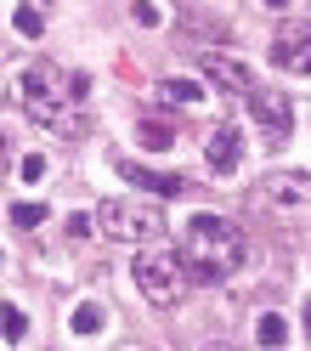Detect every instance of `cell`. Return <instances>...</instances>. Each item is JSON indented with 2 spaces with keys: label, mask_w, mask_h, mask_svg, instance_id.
<instances>
[{
  "label": "cell",
  "mask_w": 311,
  "mask_h": 351,
  "mask_svg": "<svg viewBox=\"0 0 311 351\" xmlns=\"http://www.w3.org/2000/svg\"><path fill=\"white\" fill-rule=\"evenodd\" d=\"M204 159H210V176H232L243 159V125H221L204 147Z\"/></svg>",
  "instance_id": "30bf717a"
},
{
  "label": "cell",
  "mask_w": 311,
  "mask_h": 351,
  "mask_svg": "<svg viewBox=\"0 0 311 351\" xmlns=\"http://www.w3.org/2000/svg\"><path fill=\"white\" fill-rule=\"evenodd\" d=\"M130 278H136V289H142L153 306H159V312L182 306V300H187V289H192L182 250H170V244H147L136 261H130Z\"/></svg>",
  "instance_id": "277c9868"
},
{
  "label": "cell",
  "mask_w": 311,
  "mask_h": 351,
  "mask_svg": "<svg viewBox=\"0 0 311 351\" xmlns=\"http://www.w3.org/2000/svg\"><path fill=\"white\" fill-rule=\"evenodd\" d=\"M306 340H311V300H306Z\"/></svg>",
  "instance_id": "7402d4cb"
},
{
  "label": "cell",
  "mask_w": 311,
  "mask_h": 351,
  "mask_svg": "<svg viewBox=\"0 0 311 351\" xmlns=\"http://www.w3.org/2000/svg\"><path fill=\"white\" fill-rule=\"evenodd\" d=\"M97 232L108 238V244H164V210L159 199H108L97 210Z\"/></svg>",
  "instance_id": "5b68a950"
},
{
  "label": "cell",
  "mask_w": 311,
  "mask_h": 351,
  "mask_svg": "<svg viewBox=\"0 0 311 351\" xmlns=\"http://www.w3.org/2000/svg\"><path fill=\"white\" fill-rule=\"evenodd\" d=\"M182 261H187L192 283H227L243 261H249V238H243L227 215L198 210L187 221V232H182Z\"/></svg>",
  "instance_id": "7a4b0ae2"
},
{
  "label": "cell",
  "mask_w": 311,
  "mask_h": 351,
  "mask_svg": "<svg viewBox=\"0 0 311 351\" xmlns=\"http://www.w3.org/2000/svg\"><path fill=\"white\" fill-rule=\"evenodd\" d=\"M204 351H238V346H204Z\"/></svg>",
  "instance_id": "cb8c5ba5"
},
{
  "label": "cell",
  "mask_w": 311,
  "mask_h": 351,
  "mask_svg": "<svg viewBox=\"0 0 311 351\" xmlns=\"http://www.w3.org/2000/svg\"><path fill=\"white\" fill-rule=\"evenodd\" d=\"M17 108H23L29 125L51 130V136H85V97L51 62H29L17 74Z\"/></svg>",
  "instance_id": "6da1fadb"
},
{
  "label": "cell",
  "mask_w": 311,
  "mask_h": 351,
  "mask_svg": "<svg viewBox=\"0 0 311 351\" xmlns=\"http://www.w3.org/2000/svg\"><path fill=\"white\" fill-rule=\"evenodd\" d=\"M6 165H12V147H6V136H0V176H6Z\"/></svg>",
  "instance_id": "44dd1931"
},
{
  "label": "cell",
  "mask_w": 311,
  "mask_h": 351,
  "mask_svg": "<svg viewBox=\"0 0 311 351\" xmlns=\"http://www.w3.org/2000/svg\"><path fill=\"white\" fill-rule=\"evenodd\" d=\"M255 340H260V346H266V351H277V346H283V340H288V323H283V317H277V312H266V317H260V323H255Z\"/></svg>",
  "instance_id": "9a60e30c"
},
{
  "label": "cell",
  "mask_w": 311,
  "mask_h": 351,
  "mask_svg": "<svg viewBox=\"0 0 311 351\" xmlns=\"http://www.w3.org/2000/svg\"><path fill=\"white\" fill-rule=\"evenodd\" d=\"M130 17H136L142 29H159V23H164V12H159V6H147V0H136V6H130Z\"/></svg>",
  "instance_id": "d6986e66"
},
{
  "label": "cell",
  "mask_w": 311,
  "mask_h": 351,
  "mask_svg": "<svg viewBox=\"0 0 311 351\" xmlns=\"http://www.w3.org/2000/svg\"><path fill=\"white\" fill-rule=\"evenodd\" d=\"M108 165H114V170L125 176L130 187H142V193H153V199H175V193H187V182H182V176H164V170H147L142 159H108Z\"/></svg>",
  "instance_id": "ba28073f"
},
{
  "label": "cell",
  "mask_w": 311,
  "mask_h": 351,
  "mask_svg": "<svg viewBox=\"0 0 311 351\" xmlns=\"http://www.w3.org/2000/svg\"><path fill=\"white\" fill-rule=\"evenodd\" d=\"M198 69H204L221 91H238V97H249L255 91V74H249V62H238V57H227V51H204L198 57Z\"/></svg>",
  "instance_id": "9c48e42d"
},
{
  "label": "cell",
  "mask_w": 311,
  "mask_h": 351,
  "mask_svg": "<svg viewBox=\"0 0 311 351\" xmlns=\"http://www.w3.org/2000/svg\"><path fill=\"white\" fill-rule=\"evenodd\" d=\"M69 328H74L79 340H91V335H102V328H108V312H102L97 300H79L74 312H69Z\"/></svg>",
  "instance_id": "7c38bea8"
},
{
  "label": "cell",
  "mask_w": 311,
  "mask_h": 351,
  "mask_svg": "<svg viewBox=\"0 0 311 351\" xmlns=\"http://www.w3.org/2000/svg\"><path fill=\"white\" fill-rule=\"evenodd\" d=\"M91 227H97L91 215H69V232H74V238H85V232H91Z\"/></svg>",
  "instance_id": "ffe728a7"
},
{
  "label": "cell",
  "mask_w": 311,
  "mask_h": 351,
  "mask_svg": "<svg viewBox=\"0 0 311 351\" xmlns=\"http://www.w3.org/2000/svg\"><path fill=\"white\" fill-rule=\"evenodd\" d=\"M136 142H142L147 153H164V147L175 142V130H170V119H136Z\"/></svg>",
  "instance_id": "4fadbf2b"
},
{
  "label": "cell",
  "mask_w": 311,
  "mask_h": 351,
  "mask_svg": "<svg viewBox=\"0 0 311 351\" xmlns=\"http://www.w3.org/2000/svg\"><path fill=\"white\" fill-rule=\"evenodd\" d=\"M17 176H23V182H46V176H51L46 153H23V159H17Z\"/></svg>",
  "instance_id": "e0dca14e"
},
{
  "label": "cell",
  "mask_w": 311,
  "mask_h": 351,
  "mask_svg": "<svg viewBox=\"0 0 311 351\" xmlns=\"http://www.w3.org/2000/svg\"><path fill=\"white\" fill-rule=\"evenodd\" d=\"M0 335H6L12 346H17V340H29V312H23L17 300H12V306H0Z\"/></svg>",
  "instance_id": "5bb4252c"
},
{
  "label": "cell",
  "mask_w": 311,
  "mask_h": 351,
  "mask_svg": "<svg viewBox=\"0 0 311 351\" xmlns=\"http://www.w3.org/2000/svg\"><path fill=\"white\" fill-rule=\"evenodd\" d=\"M17 34H23V40H40V34H46V17H40V6H17Z\"/></svg>",
  "instance_id": "2e32d148"
},
{
  "label": "cell",
  "mask_w": 311,
  "mask_h": 351,
  "mask_svg": "<svg viewBox=\"0 0 311 351\" xmlns=\"http://www.w3.org/2000/svg\"><path fill=\"white\" fill-rule=\"evenodd\" d=\"M272 69L295 74V80H311V23L277 29V40H272Z\"/></svg>",
  "instance_id": "8992f818"
},
{
  "label": "cell",
  "mask_w": 311,
  "mask_h": 351,
  "mask_svg": "<svg viewBox=\"0 0 311 351\" xmlns=\"http://www.w3.org/2000/svg\"><path fill=\"white\" fill-rule=\"evenodd\" d=\"M40 221H46V204H34V199H29V204H12V227L29 232V227H40Z\"/></svg>",
  "instance_id": "ac0fdd59"
},
{
  "label": "cell",
  "mask_w": 311,
  "mask_h": 351,
  "mask_svg": "<svg viewBox=\"0 0 311 351\" xmlns=\"http://www.w3.org/2000/svg\"><path fill=\"white\" fill-rule=\"evenodd\" d=\"M153 97H159V102H175V108H198V102H204V85L170 74V80H153Z\"/></svg>",
  "instance_id": "8fae6325"
},
{
  "label": "cell",
  "mask_w": 311,
  "mask_h": 351,
  "mask_svg": "<svg viewBox=\"0 0 311 351\" xmlns=\"http://www.w3.org/2000/svg\"><path fill=\"white\" fill-rule=\"evenodd\" d=\"M243 102H249L255 125H266V136H283V130L295 125V102H288V91H277V85H260L255 80V91L243 97Z\"/></svg>",
  "instance_id": "52a82bcc"
},
{
  "label": "cell",
  "mask_w": 311,
  "mask_h": 351,
  "mask_svg": "<svg viewBox=\"0 0 311 351\" xmlns=\"http://www.w3.org/2000/svg\"><path fill=\"white\" fill-rule=\"evenodd\" d=\"M266 6H272V12H283V6H288V0H266Z\"/></svg>",
  "instance_id": "603a6c76"
},
{
  "label": "cell",
  "mask_w": 311,
  "mask_h": 351,
  "mask_svg": "<svg viewBox=\"0 0 311 351\" xmlns=\"http://www.w3.org/2000/svg\"><path fill=\"white\" fill-rule=\"evenodd\" d=\"M249 210L277 227H311V176L306 170H266L249 187Z\"/></svg>",
  "instance_id": "3957f363"
}]
</instances>
